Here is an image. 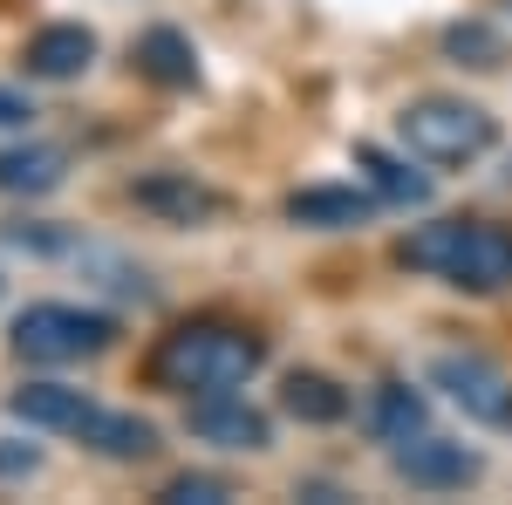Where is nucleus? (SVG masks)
I'll use <instances>...</instances> for the list:
<instances>
[{
	"instance_id": "obj_2",
	"label": "nucleus",
	"mask_w": 512,
	"mask_h": 505,
	"mask_svg": "<svg viewBox=\"0 0 512 505\" xmlns=\"http://www.w3.org/2000/svg\"><path fill=\"white\" fill-rule=\"evenodd\" d=\"M396 267L431 273V280L465 287V294H499V287H512V226H492V219H431V226L396 239Z\"/></svg>"
},
{
	"instance_id": "obj_10",
	"label": "nucleus",
	"mask_w": 512,
	"mask_h": 505,
	"mask_svg": "<svg viewBox=\"0 0 512 505\" xmlns=\"http://www.w3.org/2000/svg\"><path fill=\"white\" fill-rule=\"evenodd\" d=\"M21 62H28V76L41 82H76L89 62H96V35L82 28V21H55V28H35L28 48H21Z\"/></svg>"
},
{
	"instance_id": "obj_1",
	"label": "nucleus",
	"mask_w": 512,
	"mask_h": 505,
	"mask_svg": "<svg viewBox=\"0 0 512 505\" xmlns=\"http://www.w3.org/2000/svg\"><path fill=\"white\" fill-rule=\"evenodd\" d=\"M260 369H267V335L246 328V321H226V314H192L171 335H158V349L144 355V383L171 389V396L239 389Z\"/></svg>"
},
{
	"instance_id": "obj_8",
	"label": "nucleus",
	"mask_w": 512,
	"mask_h": 505,
	"mask_svg": "<svg viewBox=\"0 0 512 505\" xmlns=\"http://www.w3.org/2000/svg\"><path fill=\"white\" fill-rule=\"evenodd\" d=\"M185 424H192V437L219 444V451H267V444H274V424H267V410H253L246 396H233V389L192 396Z\"/></svg>"
},
{
	"instance_id": "obj_22",
	"label": "nucleus",
	"mask_w": 512,
	"mask_h": 505,
	"mask_svg": "<svg viewBox=\"0 0 512 505\" xmlns=\"http://www.w3.org/2000/svg\"><path fill=\"white\" fill-rule=\"evenodd\" d=\"M28 117H35V103H28L21 89H7V82H0V130H21Z\"/></svg>"
},
{
	"instance_id": "obj_9",
	"label": "nucleus",
	"mask_w": 512,
	"mask_h": 505,
	"mask_svg": "<svg viewBox=\"0 0 512 505\" xmlns=\"http://www.w3.org/2000/svg\"><path fill=\"white\" fill-rule=\"evenodd\" d=\"M383 198L376 192H355V185H301V192H287V219L294 226H315V233H349V226H369V212H376Z\"/></svg>"
},
{
	"instance_id": "obj_16",
	"label": "nucleus",
	"mask_w": 512,
	"mask_h": 505,
	"mask_svg": "<svg viewBox=\"0 0 512 505\" xmlns=\"http://www.w3.org/2000/svg\"><path fill=\"white\" fill-rule=\"evenodd\" d=\"M62 178H69V157L55 151V144H14V151H0V192L41 198V192H55Z\"/></svg>"
},
{
	"instance_id": "obj_18",
	"label": "nucleus",
	"mask_w": 512,
	"mask_h": 505,
	"mask_svg": "<svg viewBox=\"0 0 512 505\" xmlns=\"http://www.w3.org/2000/svg\"><path fill=\"white\" fill-rule=\"evenodd\" d=\"M444 55L465 62V69H499L506 62V35L492 21H451L444 28Z\"/></svg>"
},
{
	"instance_id": "obj_7",
	"label": "nucleus",
	"mask_w": 512,
	"mask_h": 505,
	"mask_svg": "<svg viewBox=\"0 0 512 505\" xmlns=\"http://www.w3.org/2000/svg\"><path fill=\"white\" fill-rule=\"evenodd\" d=\"M431 383L465 410V417H478V424H506V410H512V383L485 362V355H437L431 362Z\"/></svg>"
},
{
	"instance_id": "obj_3",
	"label": "nucleus",
	"mask_w": 512,
	"mask_h": 505,
	"mask_svg": "<svg viewBox=\"0 0 512 505\" xmlns=\"http://www.w3.org/2000/svg\"><path fill=\"white\" fill-rule=\"evenodd\" d=\"M396 137L417 164L458 171V164H478L499 144V123H492V110H478L465 96H417V103L396 110Z\"/></svg>"
},
{
	"instance_id": "obj_20",
	"label": "nucleus",
	"mask_w": 512,
	"mask_h": 505,
	"mask_svg": "<svg viewBox=\"0 0 512 505\" xmlns=\"http://www.w3.org/2000/svg\"><path fill=\"white\" fill-rule=\"evenodd\" d=\"M0 239L21 253H69V233H55V226H0Z\"/></svg>"
},
{
	"instance_id": "obj_14",
	"label": "nucleus",
	"mask_w": 512,
	"mask_h": 505,
	"mask_svg": "<svg viewBox=\"0 0 512 505\" xmlns=\"http://www.w3.org/2000/svg\"><path fill=\"white\" fill-rule=\"evenodd\" d=\"M280 410L294 417V424H342L355 410V396L335 376H321V369H294L287 383H280Z\"/></svg>"
},
{
	"instance_id": "obj_12",
	"label": "nucleus",
	"mask_w": 512,
	"mask_h": 505,
	"mask_svg": "<svg viewBox=\"0 0 512 505\" xmlns=\"http://www.w3.org/2000/svg\"><path fill=\"white\" fill-rule=\"evenodd\" d=\"M82 444H89L96 458L144 465V458L158 451V424H151V417H137V410H96V417L82 424Z\"/></svg>"
},
{
	"instance_id": "obj_5",
	"label": "nucleus",
	"mask_w": 512,
	"mask_h": 505,
	"mask_svg": "<svg viewBox=\"0 0 512 505\" xmlns=\"http://www.w3.org/2000/svg\"><path fill=\"white\" fill-rule=\"evenodd\" d=\"M390 471L403 485H417V492H465L485 478V458H478L472 444H451V437H403L390 451Z\"/></svg>"
},
{
	"instance_id": "obj_13",
	"label": "nucleus",
	"mask_w": 512,
	"mask_h": 505,
	"mask_svg": "<svg viewBox=\"0 0 512 505\" xmlns=\"http://www.w3.org/2000/svg\"><path fill=\"white\" fill-rule=\"evenodd\" d=\"M130 62L158 82V89H198V48L178 28H144L137 48H130Z\"/></svg>"
},
{
	"instance_id": "obj_21",
	"label": "nucleus",
	"mask_w": 512,
	"mask_h": 505,
	"mask_svg": "<svg viewBox=\"0 0 512 505\" xmlns=\"http://www.w3.org/2000/svg\"><path fill=\"white\" fill-rule=\"evenodd\" d=\"M28 471H41V451H35V444L0 437V478H28Z\"/></svg>"
},
{
	"instance_id": "obj_24",
	"label": "nucleus",
	"mask_w": 512,
	"mask_h": 505,
	"mask_svg": "<svg viewBox=\"0 0 512 505\" xmlns=\"http://www.w3.org/2000/svg\"><path fill=\"white\" fill-rule=\"evenodd\" d=\"M0 287H7V280H0Z\"/></svg>"
},
{
	"instance_id": "obj_17",
	"label": "nucleus",
	"mask_w": 512,
	"mask_h": 505,
	"mask_svg": "<svg viewBox=\"0 0 512 505\" xmlns=\"http://www.w3.org/2000/svg\"><path fill=\"white\" fill-rule=\"evenodd\" d=\"M424 424H431L424 389H410V383H376V396H369V430H376L383 444H403V437H417Z\"/></svg>"
},
{
	"instance_id": "obj_19",
	"label": "nucleus",
	"mask_w": 512,
	"mask_h": 505,
	"mask_svg": "<svg viewBox=\"0 0 512 505\" xmlns=\"http://www.w3.org/2000/svg\"><path fill=\"white\" fill-rule=\"evenodd\" d=\"M226 499H233V485L219 471H178L158 485V505H226Z\"/></svg>"
},
{
	"instance_id": "obj_6",
	"label": "nucleus",
	"mask_w": 512,
	"mask_h": 505,
	"mask_svg": "<svg viewBox=\"0 0 512 505\" xmlns=\"http://www.w3.org/2000/svg\"><path fill=\"white\" fill-rule=\"evenodd\" d=\"M130 205L151 212V219H164V226H212V219L226 212V198L212 192L205 178H192V171H151V178H130Z\"/></svg>"
},
{
	"instance_id": "obj_4",
	"label": "nucleus",
	"mask_w": 512,
	"mask_h": 505,
	"mask_svg": "<svg viewBox=\"0 0 512 505\" xmlns=\"http://www.w3.org/2000/svg\"><path fill=\"white\" fill-rule=\"evenodd\" d=\"M7 342L21 362H89L117 342V321L96 308H76V301H35L14 314Z\"/></svg>"
},
{
	"instance_id": "obj_23",
	"label": "nucleus",
	"mask_w": 512,
	"mask_h": 505,
	"mask_svg": "<svg viewBox=\"0 0 512 505\" xmlns=\"http://www.w3.org/2000/svg\"><path fill=\"white\" fill-rule=\"evenodd\" d=\"M499 430H512V410H506V424H499Z\"/></svg>"
},
{
	"instance_id": "obj_15",
	"label": "nucleus",
	"mask_w": 512,
	"mask_h": 505,
	"mask_svg": "<svg viewBox=\"0 0 512 505\" xmlns=\"http://www.w3.org/2000/svg\"><path fill=\"white\" fill-rule=\"evenodd\" d=\"M355 171L369 178V192L383 198V205H431V178L424 171H410V157H390L376 151V144H355Z\"/></svg>"
},
{
	"instance_id": "obj_11",
	"label": "nucleus",
	"mask_w": 512,
	"mask_h": 505,
	"mask_svg": "<svg viewBox=\"0 0 512 505\" xmlns=\"http://www.w3.org/2000/svg\"><path fill=\"white\" fill-rule=\"evenodd\" d=\"M7 410H14L28 430H69V437H82V424L96 417V403H89L82 389H69V383H21L14 396H7Z\"/></svg>"
}]
</instances>
